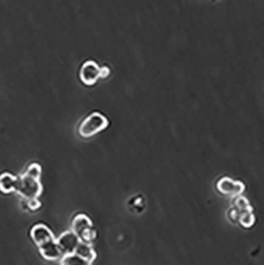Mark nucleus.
<instances>
[{
	"label": "nucleus",
	"instance_id": "nucleus-6",
	"mask_svg": "<svg viewBox=\"0 0 264 265\" xmlns=\"http://www.w3.org/2000/svg\"><path fill=\"white\" fill-rule=\"evenodd\" d=\"M99 67L95 61H86L80 70V79L88 86L96 83L99 78Z\"/></svg>",
	"mask_w": 264,
	"mask_h": 265
},
{
	"label": "nucleus",
	"instance_id": "nucleus-2",
	"mask_svg": "<svg viewBox=\"0 0 264 265\" xmlns=\"http://www.w3.org/2000/svg\"><path fill=\"white\" fill-rule=\"evenodd\" d=\"M43 191V187L40 180L29 176L26 173L17 177V188L15 192L23 198L29 200L38 199Z\"/></svg>",
	"mask_w": 264,
	"mask_h": 265
},
{
	"label": "nucleus",
	"instance_id": "nucleus-5",
	"mask_svg": "<svg viewBox=\"0 0 264 265\" xmlns=\"http://www.w3.org/2000/svg\"><path fill=\"white\" fill-rule=\"evenodd\" d=\"M57 244L62 253V257L64 255L72 254L74 253L77 248L78 244H80V241L76 234L73 231H66L63 233L57 239Z\"/></svg>",
	"mask_w": 264,
	"mask_h": 265
},
{
	"label": "nucleus",
	"instance_id": "nucleus-1",
	"mask_svg": "<svg viewBox=\"0 0 264 265\" xmlns=\"http://www.w3.org/2000/svg\"><path fill=\"white\" fill-rule=\"evenodd\" d=\"M72 231L76 234L81 242L92 244L96 240L97 232L92 220L86 215H78L73 219Z\"/></svg>",
	"mask_w": 264,
	"mask_h": 265
},
{
	"label": "nucleus",
	"instance_id": "nucleus-10",
	"mask_svg": "<svg viewBox=\"0 0 264 265\" xmlns=\"http://www.w3.org/2000/svg\"><path fill=\"white\" fill-rule=\"evenodd\" d=\"M74 253L91 263L95 261L97 257L96 253L92 248V244H86V243L81 242V241L80 244H78Z\"/></svg>",
	"mask_w": 264,
	"mask_h": 265
},
{
	"label": "nucleus",
	"instance_id": "nucleus-16",
	"mask_svg": "<svg viewBox=\"0 0 264 265\" xmlns=\"http://www.w3.org/2000/svg\"><path fill=\"white\" fill-rule=\"evenodd\" d=\"M111 74V70L107 66H103L99 68V78L105 79Z\"/></svg>",
	"mask_w": 264,
	"mask_h": 265
},
{
	"label": "nucleus",
	"instance_id": "nucleus-17",
	"mask_svg": "<svg viewBox=\"0 0 264 265\" xmlns=\"http://www.w3.org/2000/svg\"><path fill=\"white\" fill-rule=\"evenodd\" d=\"M239 217H240V213L235 208H233V210H230L228 213V218L232 222H238Z\"/></svg>",
	"mask_w": 264,
	"mask_h": 265
},
{
	"label": "nucleus",
	"instance_id": "nucleus-4",
	"mask_svg": "<svg viewBox=\"0 0 264 265\" xmlns=\"http://www.w3.org/2000/svg\"><path fill=\"white\" fill-rule=\"evenodd\" d=\"M217 188L224 196L237 197L244 191L245 186L240 181H233L230 177H223L217 184Z\"/></svg>",
	"mask_w": 264,
	"mask_h": 265
},
{
	"label": "nucleus",
	"instance_id": "nucleus-18",
	"mask_svg": "<svg viewBox=\"0 0 264 265\" xmlns=\"http://www.w3.org/2000/svg\"><path fill=\"white\" fill-rule=\"evenodd\" d=\"M61 265H63V264H61Z\"/></svg>",
	"mask_w": 264,
	"mask_h": 265
},
{
	"label": "nucleus",
	"instance_id": "nucleus-8",
	"mask_svg": "<svg viewBox=\"0 0 264 265\" xmlns=\"http://www.w3.org/2000/svg\"><path fill=\"white\" fill-rule=\"evenodd\" d=\"M38 249L42 257L45 260L54 261L62 257V253L59 248L56 239L50 240L44 243L42 245L38 246Z\"/></svg>",
	"mask_w": 264,
	"mask_h": 265
},
{
	"label": "nucleus",
	"instance_id": "nucleus-9",
	"mask_svg": "<svg viewBox=\"0 0 264 265\" xmlns=\"http://www.w3.org/2000/svg\"><path fill=\"white\" fill-rule=\"evenodd\" d=\"M17 184V177L12 174L5 172L0 175V191L4 194L15 192Z\"/></svg>",
	"mask_w": 264,
	"mask_h": 265
},
{
	"label": "nucleus",
	"instance_id": "nucleus-7",
	"mask_svg": "<svg viewBox=\"0 0 264 265\" xmlns=\"http://www.w3.org/2000/svg\"><path fill=\"white\" fill-rule=\"evenodd\" d=\"M30 237L38 247L47 241L55 239L52 231L43 224L34 225L30 231Z\"/></svg>",
	"mask_w": 264,
	"mask_h": 265
},
{
	"label": "nucleus",
	"instance_id": "nucleus-3",
	"mask_svg": "<svg viewBox=\"0 0 264 265\" xmlns=\"http://www.w3.org/2000/svg\"><path fill=\"white\" fill-rule=\"evenodd\" d=\"M109 125L108 119L99 112L92 113L83 120L79 128V134L83 137H91L99 134Z\"/></svg>",
	"mask_w": 264,
	"mask_h": 265
},
{
	"label": "nucleus",
	"instance_id": "nucleus-15",
	"mask_svg": "<svg viewBox=\"0 0 264 265\" xmlns=\"http://www.w3.org/2000/svg\"><path fill=\"white\" fill-rule=\"evenodd\" d=\"M26 206L28 209L31 211H36L39 210L42 206V203L38 199H33V200H26Z\"/></svg>",
	"mask_w": 264,
	"mask_h": 265
},
{
	"label": "nucleus",
	"instance_id": "nucleus-12",
	"mask_svg": "<svg viewBox=\"0 0 264 265\" xmlns=\"http://www.w3.org/2000/svg\"><path fill=\"white\" fill-rule=\"evenodd\" d=\"M255 221H256V218H255V215H253L252 211L243 212V213L240 214L238 222L243 228H247L248 229V228L253 226Z\"/></svg>",
	"mask_w": 264,
	"mask_h": 265
},
{
	"label": "nucleus",
	"instance_id": "nucleus-13",
	"mask_svg": "<svg viewBox=\"0 0 264 265\" xmlns=\"http://www.w3.org/2000/svg\"><path fill=\"white\" fill-rule=\"evenodd\" d=\"M235 209H237L240 214L243 213V212L252 211V208L249 205L247 199L242 197V196H237L236 199Z\"/></svg>",
	"mask_w": 264,
	"mask_h": 265
},
{
	"label": "nucleus",
	"instance_id": "nucleus-11",
	"mask_svg": "<svg viewBox=\"0 0 264 265\" xmlns=\"http://www.w3.org/2000/svg\"><path fill=\"white\" fill-rule=\"evenodd\" d=\"M61 264L63 265H92V263L86 261L84 259L78 256L76 253L64 255L61 260Z\"/></svg>",
	"mask_w": 264,
	"mask_h": 265
},
{
	"label": "nucleus",
	"instance_id": "nucleus-14",
	"mask_svg": "<svg viewBox=\"0 0 264 265\" xmlns=\"http://www.w3.org/2000/svg\"><path fill=\"white\" fill-rule=\"evenodd\" d=\"M25 173L26 175H29V176L40 180L41 175H42V167H41L40 165H38L37 163L31 164V165L28 167L27 170H26V172Z\"/></svg>",
	"mask_w": 264,
	"mask_h": 265
}]
</instances>
